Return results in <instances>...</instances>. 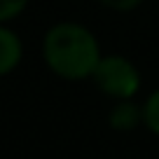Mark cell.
Returning a JSON list of instances; mask_svg holds the SVG:
<instances>
[{"mask_svg": "<svg viewBox=\"0 0 159 159\" xmlns=\"http://www.w3.org/2000/svg\"><path fill=\"white\" fill-rule=\"evenodd\" d=\"M42 54L52 73L63 80H84L94 75L101 61L98 42L80 24H56L47 30L42 42Z\"/></svg>", "mask_w": 159, "mask_h": 159, "instance_id": "6da1fadb", "label": "cell"}, {"mask_svg": "<svg viewBox=\"0 0 159 159\" xmlns=\"http://www.w3.org/2000/svg\"><path fill=\"white\" fill-rule=\"evenodd\" d=\"M96 84L103 94L112 96V98H131L140 87V75L136 66L124 56H105L98 61L94 75Z\"/></svg>", "mask_w": 159, "mask_h": 159, "instance_id": "7a4b0ae2", "label": "cell"}, {"mask_svg": "<svg viewBox=\"0 0 159 159\" xmlns=\"http://www.w3.org/2000/svg\"><path fill=\"white\" fill-rule=\"evenodd\" d=\"M21 56H24V47H21V40L14 30L0 26V77L19 66Z\"/></svg>", "mask_w": 159, "mask_h": 159, "instance_id": "3957f363", "label": "cell"}, {"mask_svg": "<svg viewBox=\"0 0 159 159\" xmlns=\"http://www.w3.org/2000/svg\"><path fill=\"white\" fill-rule=\"evenodd\" d=\"M110 126L117 131H131L136 129V126L140 124V119H143V110L138 108L136 103H131L129 98L119 101L117 105L112 108V112H110Z\"/></svg>", "mask_w": 159, "mask_h": 159, "instance_id": "277c9868", "label": "cell"}, {"mask_svg": "<svg viewBox=\"0 0 159 159\" xmlns=\"http://www.w3.org/2000/svg\"><path fill=\"white\" fill-rule=\"evenodd\" d=\"M143 122L152 134L159 136V89L150 94V98L143 105Z\"/></svg>", "mask_w": 159, "mask_h": 159, "instance_id": "5b68a950", "label": "cell"}, {"mask_svg": "<svg viewBox=\"0 0 159 159\" xmlns=\"http://www.w3.org/2000/svg\"><path fill=\"white\" fill-rule=\"evenodd\" d=\"M28 0H0V21H10L24 12Z\"/></svg>", "mask_w": 159, "mask_h": 159, "instance_id": "8992f818", "label": "cell"}, {"mask_svg": "<svg viewBox=\"0 0 159 159\" xmlns=\"http://www.w3.org/2000/svg\"><path fill=\"white\" fill-rule=\"evenodd\" d=\"M103 5H108L110 10H117V12H129L136 10V7L143 2V0H101Z\"/></svg>", "mask_w": 159, "mask_h": 159, "instance_id": "52a82bcc", "label": "cell"}]
</instances>
